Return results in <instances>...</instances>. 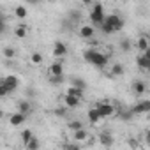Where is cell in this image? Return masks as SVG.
<instances>
[{"label": "cell", "instance_id": "cell-1", "mask_svg": "<svg viewBox=\"0 0 150 150\" xmlns=\"http://www.w3.org/2000/svg\"><path fill=\"white\" fill-rule=\"evenodd\" d=\"M83 58L85 62L92 64L94 67H99V69H104L108 65V55H104L103 51L99 50H94V48H88L83 51Z\"/></svg>", "mask_w": 150, "mask_h": 150}, {"label": "cell", "instance_id": "cell-2", "mask_svg": "<svg viewBox=\"0 0 150 150\" xmlns=\"http://www.w3.org/2000/svg\"><path fill=\"white\" fill-rule=\"evenodd\" d=\"M124 28V20L118 16V14H110L106 16L104 23L101 25V30L104 34H115V32H120Z\"/></svg>", "mask_w": 150, "mask_h": 150}, {"label": "cell", "instance_id": "cell-3", "mask_svg": "<svg viewBox=\"0 0 150 150\" xmlns=\"http://www.w3.org/2000/svg\"><path fill=\"white\" fill-rule=\"evenodd\" d=\"M20 85V80L14 76V74H11V76H6L2 80V87H0V96H9L11 92H14Z\"/></svg>", "mask_w": 150, "mask_h": 150}, {"label": "cell", "instance_id": "cell-4", "mask_svg": "<svg viewBox=\"0 0 150 150\" xmlns=\"http://www.w3.org/2000/svg\"><path fill=\"white\" fill-rule=\"evenodd\" d=\"M104 20H106V16H104V7H103L101 2H97V4L94 6V9L90 11V21H92L94 25L101 27V25L104 23Z\"/></svg>", "mask_w": 150, "mask_h": 150}, {"label": "cell", "instance_id": "cell-5", "mask_svg": "<svg viewBox=\"0 0 150 150\" xmlns=\"http://www.w3.org/2000/svg\"><path fill=\"white\" fill-rule=\"evenodd\" d=\"M131 110H132L134 115H139V113H150V99H141V101H138Z\"/></svg>", "mask_w": 150, "mask_h": 150}, {"label": "cell", "instance_id": "cell-6", "mask_svg": "<svg viewBox=\"0 0 150 150\" xmlns=\"http://www.w3.org/2000/svg\"><path fill=\"white\" fill-rule=\"evenodd\" d=\"M96 108L99 110V113L103 115V118H108V117H111L113 113H115V106L113 104H110V103H97L96 104Z\"/></svg>", "mask_w": 150, "mask_h": 150}, {"label": "cell", "instance_id": "cell-7", "mask_svg": "<svg viewBox=\"0 0 150 150\" xmlns=\"http://www.w3.org/2000/svg\"><path fill=\"white\" fill-rule=\"evenodd\" d=\"M80 104H81V97L65 92V96H64V106H67V108H78Z\"/></svg>", "mask_w": 150, "mask_h": 150}, {"label": "cell", "instance_id": "cell-8", "mask_svg": "<svg viewBox=\"0 0 150 150\" xmlns=\"http://www.w3.org/2000/svg\"><path fill=\"white\" fill-rule=\"evenodd\" d=\"M27 120V113H21V111H16V113H13L11 117H9V122H11V125H21L23 122Z\"/></svg>", "mask_w": 150, "mask_h": 150}, {"label": "cell", "instance_id": "cell-9", "mask_svg": "<svg viewBox=\"0 0 150 150\" xmlns=\"http://www.w3.org/2000/svg\"><path fill=\"white\" fill-rule=\"evenodd\" d=\"M87 117H88V120H90L92 124H99V122L103 120V115L99 113V110H97L96 106L88 110V113H87Z\"/></svg>", "mask_w": 150, "mask_h": 150}, {"label": "cell", "instance_id": "cell-10", "mask_svg": "<svg viewBox=\"0 0 150 150\" xmlns=\"http://www.w3.org/2000/svg\"><path fill=\"white\" fill-rule=\"evenodd\" d=\"M136 46H138L139 51H146V50L150 48V39H148V35H139L138 41H136Z\"/></svg>", "mask_w": 150, "mask_h": 150}, {"label": "cell", "instance_id": "cell-11", "mask_svg": "<svg viewBox=\"0 0 150 150\" xmlns=\"http://www.w3.org/2000/svg\"><path fill=\"white\" fill-rule=\"evenodd\" d=\"M67 53V46L62 42V41H57L55 44H53V55L55 57H64Z\"/></svg>", "mask_w": 150, "mask_h": 150}, {"label": "cell", "instance_id": "cell-12", "mask_svg": "<svg viewBox=\"0 0 150 150\" xmlns=\"http://www.w3.org/2000/svg\"><path fill=\"white\" fill-rule=\"evenodd\" d=\"M136 65H138L139 69H143V71H148V67H150V60L146 58L145 53H141V55L136 57Z\"/></svg>", "mask_w": 150, "mask_h": 150}, {"label": "cell", "instance_id": "cell-13", "mask_svg": "<svg viewBox=\"0 0 150 150\" xmlns=\"http://www.w3.org/2000/svg\"><path fill=\"white\" fill-rule=\"evenodd\" d=\"M94 34H96V30H94V27H90V25H83V27L80 28V35H81L83 39H92Z\"/></svg>", "mask_w": 150, "mask_h": 150}, {"label": "cell", "instance_id": "cell-14", "mask_svg": "<svg viewBox=\"0 0 150 150\" xmlns=\"http://www.w3.org/2000/svg\"><path fill=\"white\" fill-rule=\"evenodd\" d=\"M50 74H51V76H62V74H64V65L60 62L51 64L50 65Z\"/></svg>", "mask_w": 150, "mask_h": 150}, {"label": "cell", "instance_id": "cell-15", "mask_svg": "<svg viewBox=\"0 0 150 150\" xmlns=\"http://www.w3.org/2000/svg\"><path fill=\"white\" fill-rule=\"evenodd\" d=\"M132 92H134L136 96H143V94L146 92V85H145L141 80H138V81L132 83Z\"/></svg>", "mask_w": 150, "mask_h": 150}, {"label": "cell", "instance_id": "cell-16", "mask_svg": "<svg viewBox=\"0 0 150 150\" xmlns=\"http://www.w3.org/2000/svg\"><path fill=\"white\" fill-rule=\"evenodd\" d=\"M99 141H101L103 146H111L113 145V136L110 132H103V134H99Z\"/></svg>", "mask_w": 150, "mask_h": 150}, {"label": "cell", "instance_id": "cell-17", "mask_svg": "<svg viewBox=\"0 0 150 150\" xmlns=\"http://www.w3.org/2000/svg\"><path fill=\"white\" fill-rule=\"evenodd\" d=\"M14 16H16L18 20H25V18L28 16V9H27L25 6H18V7H14Z\"/></svg>", "mask_w": 150, "mask_h": 150}, {"label": "cell", "instance_id": "cell-18", "mask_svg": "<svg viewBox=\"0 0 150 150\" xmlns=\"http://www.w3.org/2000/svg\"><path fill=\"white\" fill-rule=\"evenodd\" d=\"M27 30H28L27 25H18V27L14 28V35H16L18 39H23V37L27 35Z\"/></svg>", "mask_w": 150, "mask_h": 150}, {"label": "cell", "instance_id": "cell-19", "mask_svg": "<svg viewBox=\"0 0 150 150\" xmlns=\"http://www.w3.org/2000/svg\"><path fill=\"white\" fill-rule=\"evenodd\" d=\"M88 138V132L81 127V129H78V131H74V139H78V141H85Z\"/></svg>", "mask_w": 150, "mask_h": 150}, {"label": "cell", "instance_id": "cell-20", "mask_svg": "<svg viewBox=\"0 0 150 150\" xmlns=\"http://www.w3.org/2000/svg\"><path fill=\"white\" fill-rule=\"evenodd\" d=\"M124 74V65L122 64H113V67H111V76L115 78V76H122Z\"/></svg>", "mask_w": 150, "mask_h": 150}, {"label": "cell", "instance_id": "cell-21", "mask_svg": "<svg viewBox=\"0 0 150 150\" xmlns=\"http://www.w3.org/2000/svg\"><path fill=\"white\" fill-rule=\"evenodd\" d=\"M18 111H21V113H30V103L28 101H21V103H18Z\"/></svg>", "mask_w": 150, "mask_h": 150}, {"label": "cell", "instance_id": "cell-22", "mask_svg": "<svg viewBox=\"0 0 150 150\" xmlns=\"http://www.w3.org/2000/svg\"><path fill=\"white\" fill-rule=\"evenodd\" d=\"M32 138H34V132H32L30 129H25V131L21 132V141H23V145H27Z\"/></svg>", "mask_w": 150, "mask_h": 150}, {"label": "cell", "instance_id": "cell-23", "mask_svg": "<svg viewBox=\"0 0 150 150\" xmlns=\"http://www.w3.org/2000/svg\"><path fill=\"white\" fill-rule=\"evenodd\" d=\"M83 88H78V87H74V85H71L69 88H67V94H72V96H78V97H83Z\"/></svg>", "mask_w": 150, "mask_h": 150}, {"label": "cell", "instance_id": "cell-24", "mask_svg": "<svg viewBox=\"0 0 150 150\" xmlns=\"http://www.w3.org/2000/svg\"><path fill=\"white\" fill-rule=\"evenodd\" d=\"M67 127H69V129H71V131L74 132V131L81 129V127H83V124H81L80 120H72V122H69V124H67Z\"/></svg>", "mask_w": 150, "mask_h": 150}, {"label": "cell", "instance_id": "cell-25", "mask_svg": "<svg viewBox=\"0 0 150 150\" xmlns=\"http://www.w3.org/2000/svg\"><path fill=\"white\" fill-rule=\"evenodd\" d=\"M131 48H132V44H131L129 39H122V41H120V50H122V51L127 53V51H131Z\"/></svg>", "mask_w": 150, "mask_h": 150}, {"label": "cell", "instance_id": "cell-26", "mask_svg": "<svg viewBox=\"0 0 150 150\" xmlns=\"http://www.w3.org/2000/svg\"><path fill=\"white\" fill-rule=\"evenodd\" d=\"M30 60H32V64H34V65H39V64L42 62V55H41V53H37V51H34V53L30 55Z\"/></svg>", "mask_w": 150, "mask_h": 150}, {"label": "cell", "instance_id": "cell-27", "mask_svg": "<svg viewBox=\"0 0 150 150\" xmlns=\"http://www.w3.org/2000/svg\"><path fill=\"white\" fill-rule=\"evenodd\" d=\"M25 148H27V150H37V148H39V141H37L35 138H32V139L25 145Z\"/></svg>", "mask_w": 150, "mask_h": 150}, {"label": "cell", "instance_id": "cell-28", "mask_svg": "<svg viewBox=\"0 0 150 150\" xmlns=\"http://www.w3.org/2000/svg\"><path fill=\"white\" fill-rule=\"evenodd\" d=\"M72 85L78 87V88H83V90L87 88V83H85L83 80H80V78H74V80H72Z\"/></svg>", "mask_w": 150, "mask_h": 150}, {"label": "cell", "instance_id": "cell-29", "mask_svg": "<svg viewBox=\"0 0 150 150\" xmlns=\"http://www.w3.org/2000/svg\"><path fill=\"white\" fill-rule=\"evenodd\" d=\"M14 55H16L14 48H6V50H4V57H6V58H14Z\"/></svg>", "mask_w": 150, "mask_h": 150}, {"label": "cell", "instance_id": "cell-30", "mask_svg": "<svg viewBox=\"0 0 150 150\" xmlns=\"http://www.w3.org/2000/svg\"><path fill=\"white\" fill-rule=\"evenodd\" d=\"M69 18H71L74 23H78V21H80V18H81V14H80V11H72V13L69 14Z\"/></svg>", "mask_w": 150, "mask_h": 150}, {"label": "cell", "instance_id": "cell-31", "mask_svg": "<svg viewBox=\"0 0 150 150\" xmlns=\"http://www.w3.org/2000/svg\"><path fill=\"white\" fill-rule=\"evenodd\" d=\"M67 110H69L67 106H64V108H57V110H55V115H57V117H65Z\"/></svg>", "mask_w": 150, "mask_h": 150}, {"label": "cell", "instance_id": "cell-32", "mask_svg": "<svg viewBox=\"0 0 150 150\" xmlns=\"http://www.w3.org/2000/svg\"><path fill=\"white\" fill-rule=\"evenodd\" d=\"M145 141L150 145V131H146V132H145Z\"/></svg>", "mask_w": 150, "mask_h": 150}, {"label": "cell", "instance_id": "cell-33", "mask_svg": "<svg viewBox=\"0 0 150 150\" xmlns=\"http://www.w3.org/2000/svg\"><path fill=\"white\" fill-rule=\"evenodd\" d=\"M41 0H27V4H30V6H35V4H39Z\"/></svg>", "mask_w": 150, "mask_h": 150}, {"label": "cell", "instance_id": "cell-34", "mask_svg": "<svg viewBox=\"0 0 150 150\" xmlns=\"http://www.w3.org/2000/svg\"><path fill=\"white\" fill-rule=\"evenodd\" d=\"M81 4H83V6H90V4H92V0H81Z\"/></svg>", "mask_w": 150, "mask_h": 150}, {"label": "cell", "instance_id": "cell-35", "mask_svg": "<svg viewBox=\"0 0 150 150\" xmlns=\"http://www.w3.org/2000/svg\"><path fill=\"white\" fill-rule=\"evenodd\" d=\"M143 53H145V55H146V58H148V60H150V48H148V50H146V51H143Z\"/></svg>", "mask_w": 150, "mask_h": 150}, {"label": "cell", "instance_id": "cell-36", "mask_svg": "<svg viewBox=\"0 0 150 150\" xmlns=\"http://www.w3.org/2000/svg\"><path fill=\"white\" fill-rule=\"evenodd\" d=\"M148 39H150V32H148Z\"/></svg>", "mask_w": 150, "mask_h": 150}, {"label": "cell", "instance_id": "cell-37", "mask_svg": "<svg viewBox=\"0 0 150 150\" xmlns=\"http://www.w3.org/2000/svg\"><path fill=\"white\" fill-rule=\"evenodd\" d=\"M148 72H150V67H148Z\"/></svg>", "mask_w": 150, "mask_h": 150}, {"label": "cell", "instance_id": "cell-38", "mask_svg": "<svg viewBox=\"0 0 150 150\" xmlns=\"http://www.w3.org/2000/svg\"><path fill=\"white\" fill-rule=\"evenodd\" d=\"M50 2H53V0H50Z\"/></svg>", "mask_w": 150, "mask_h": 150}]
</instances>
